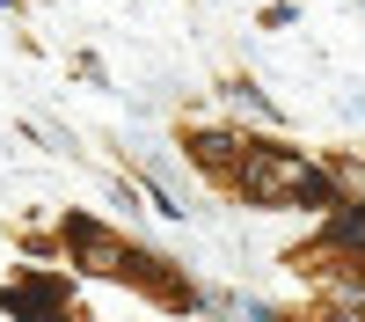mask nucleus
I'll return each mask as SVG.
<instances>
[{
	"label": "nucleus",
	"instance_id": "obj_1",
	"mask_svg": "<svg viewBox=\"0 0 365 322\" xmlns=\"http://www.w3.org/2000/svg\"><path fill=\"white\" fill-rule=\"evenodd\" d=\"M299 154H285V146H249L241 139V154L227 168V183L249 198V205H292V183H299Z\"/></svg>",
	"mask_w": 365,
	"mask_h": 322
},
{
	"label": "nucleus",
	"instance_id": "obj_2",
	"mask_svg": "<svg viewBox=\"0 0 365 322\" xmlns=\"http://www.w3.org/2000/svg\"><path fill=\"white\" fill-rule=\"evenodd\" d=\"M66 242H73V256L88 263V271H146L154 256H132L117 234H103L96 220H66Z\"/></svg>",
	"mask_w": 365,
	"mask_h": 322
},
{
	"label": "nucleus",
	"instance_id": "obj_3",
	"mask_svg": "<svg viewBox=\"0 0 365 322\" xmlns=\"http://www.w3.org/2000/svg\"><path fill=\"white\" fill-rule=\"evenodd\" d=\"M0 308H8V315H29V322H51V315H58V286L29 278V286H15V293H8Z\"/></svg>",
	"mask_w": 365,
	"mask_h": 322
},
{
	"label": "nucleus",
	"instance_id": "obj_4",
	"mask_svg": "<svg viewBox=\"0 0 365 322\" xmlns=\"http://www.w3.org/2000/svg\"><path fill=\"white\" fill-rule=\"evenodd\" d=\"M190 154H197L205 168H220V176H227V168H234V139H227V132H197V139H190Z\"/></svg>",
	"mask_w": 365,
	"mask_h": 322
},
{
	"label": "nucleus",
	"instance_id": "obj_5",
	"mask_svg": "<svg viewBox=\"0 0 365 322\" xmlns=\"http://www.w3.org/2000/svg\"><path fill=\"white\" fill-rule=\"evenodd\" d=\"M322 322H365V308H329Z\"/></svg>",
	"mask_w": 365,
	"mask_h": 322
}]
</instances>
